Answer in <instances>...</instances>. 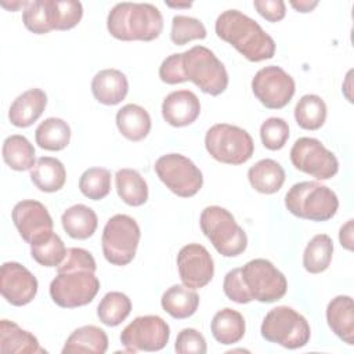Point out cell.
<instances>
[{
    "label": "cell",
    "mask_w": 354,
    "mask_h": 354,
    "mask_svg": "<svg viewBox=\"0 0 354 354\" xmlns=\"http://www.w3.org/2000/svg\"><path fill=\"white\" fill-rule=\"evenodd\" d=\"M35 140L46 151H62L71 141V127L61 118H47L36 127Z\"/></svg>",
    "instance_id": "1f68e13d"
},
{
    "label": "cell",
    "mask_w": 354,
    "mask_h": 354,
    "mask_svg": "<svg viewBox=\"0 0 354 354\" xmlns=\"http://www.w3.org/2000/svg\"><path fill=\"white\" fill-rule=\"evenodd\" d=\"M289 4L297 11V12H311L317 6L318 1H310V0H299V1H289Z\"/></svg>",
    "instance_id": "bcb514c9"
},
{
    "label": "cell",
    "mask_w": 354,
    "mask_h": 354,
    "mask_svg": "<svg viewBox=\"0 0 354 354\" xmlns=\"http://www.w3.org/2000/svg\"><path fill=\"white\" fill-rule=\"evenodd\" d=\"M108 350V336L104 329L95 325H84L75 329L66 339L62 354L91 353L104 354Z\"/></svg>",
    "instance_id": "603a6c76"
},
{
    "label": "cell",
    "mask_w": 354,
    "mask_h": 354,
    "mask_svg": "<svg viewBox=\"0 0 354 354\" xmlns=\"http://www.w3.org/2000/svg\"><path fill=\"white\" fill-rule=\"evenodd\" d=\"M296 123L304 130H318L326 120V104L317 94L303 95L295 106Z\"/></svg>",
    "instance_id": "836d02e7"
},
{
    "label": "cell",
    "mask_w": 354,
    "mask_h": 354,
    "mask_svg": "<svg viewBox=\"0 0 354 354\" xmlns=\"http://www.w3.org/2000/svg\"><path fill=\"white\" fill-rule=\"evenodd\" d=\"M11 218L22 239L29 245L53 232V218L47 207L39 201L25 199L18 202L11 212Z\"/></svg>",
    "instance_id": "9a60e30c"
},
{
    "label": "cell",
    "mask_w": 354,
    "mask_h": 354,
    "mask_svg": "<svg viewBox=\"0 0 354 354\" xmlns=\"http://www.w3.org/2000/svg\"><path fill=\"white\" fill-rule=\"evenodd\" d=\"M93 254L82 248H69L50 283L53 301L62 308H76L93 301L100 290Z\"/></svg>",
    "instance_id": "6da1fadb"
},
{
    "label": "cell",
    "mask_w": 354,
    "mask_h": 354,
    "mask_svg": "<svg viewBox=\"0 0 354 354\" xmlns=\"http://www.w3.org/2000/svg\"><path fill=\"white\" fill-rule=\"evenodd\" d=\"M80 192L91 199L101 201L111 192V173L105 167H90L79 178Z\"/></svg>",
    "instance_id": "74e56055"
},
{
    "label": "cell",
    "mask_w": 354,
    "mask_h": 354,
    "mask_svg": "<svg viewBox=\"0 0 354 354\" xmlns=\"http://www.w3.org/2000/svg\"><path fill=\"white\" fill-rule=\"evenodd\" d=\"M180 68L183 80L192 82L206 94L220 95L228 86L224 64L205 46H194L180 53Z\"/></svg>",
    "instance_id": "277c9868"
},
{
    "label": "cell",
    "mask_w": 354,
    "mask_h": 354,
    "mask_svg": "<svg viewBox=\"0 0 354 354\" xmlns=\"http://www.w3.org/2000/svg\"><path fill=\"white\" fill-rule=\"evenodd\" d=\"M199 224L205 236L224 257H235L245 252L248 236L235 221L232 213L221 206H207L202 210Z\"/></svg>",
    "instance_id": "8992f818"
},
{
    "label": "cell",
    "mask_w": 354,
    "mask_h": 354,
    "mask_svg": "<svg viewBox=\"0 0 354 354\" xmlns=\"http://www.w3.org/2000/svg\"><path fill=\"white\" fill-rule=\"evenodd\" d=\"M290 162L299 171L310 174L317 180H329L339 171V160L319 140L300 137L290 148Z\"/></svg>",
    "instance_id": "7c38bea8"
},
{
    "label": "cell",
    "mask_w": 354,
    "mask_h": 354,
    "mask_svg": "<svg viewBox=\"0 0 354 354\" xmlns=\"http://www.w3.org/2000/svg\"><path fill=\"white\" fill-rule=\"evenodd\" d=\"M174 350L178 354H205L207 346L201 332L194 328H184L176 337Z\"/></svg>",
    "instance_id": "b9f144b4"
},
{
    "label": "cell",
    "mask_w": 354,
    "mask_h": 354,
    "mask_svg": "<svg viewBox=\"0 0 354 354\" xmlns=\"http://www.w3.org/2000/svg\"><path fill=\"white\" fill-rule=\"evenodd\" d=\"M36 277L22 264L7 261L0 270L1 296L12 306L21 307L29 304L37 293Z\"/></svg>",
    "instance_id": "e0dca14e"
},
{
    "label": "cell",
    "mask_w": 354,
    "mask_h": 354,
    "mask_svg": "<svg viewBox=\"0 0 354 354\" xmlns=\"http://www.w3.org/2000/svg\"><path fill=\"white\" fill-rule=\"evenodd\" d=\"M91 93L102 105H118L129 93L127 77L119 69H102L91 80Z\"/></svg>",
    "instance_id": "d6986e66"
},
{
    "label": "cell",
    "mask_w": 354,
    "mask_h": 354,
    "mask_svg": "<svg viewBox=\"0 0 354 354\" xmlns=\"http://www.w3.org/2000/svg\"><path fill=\"white\" fill-rule=\"evenodd\" d=\"M1 153L4 163L15 171L30 170L36 163L33 145L21 134L8 136L3 142Z\"/></svg>",
    "instance_id": "4dcf8cb0"
},
{
    "label": "cell",
    "mask_w": 354,
    "mask_h": 354,
    "mask_svg": "<svg viewBox=\"0 0 354 354\" xmlns=\"http://www.w3.org/2000/svg\"><path fill=\"white\" fill-rule=\"evenodd\" d=\"M0 351L3 354H46L36 336L12 321H0Z\"/></svg>",
    "instance_id": "7402d4cb"
},
{
    "label": "cell",
    "mask_w": 354,
    "mask_h": 354,
    "mask_svg": "<svg viewBox=\"0 0 354 354\" xmlns=\"http://www.w3.org/2000/svg\"><path fill=\"white\" fill-rule=\"evenodd\" d=\"M248 180L254 191L271 195L282 188L285 170L274 159H261L248 170Z\"/></svg>",
    "instance_id": "d4e9b609"
},
{
    "label": "cell",
    "mask_w": 354,
    "mask_h": 354,
    "mask_svg": "<svg viewBox=\"0 0 354 354\" xmlns=\"http://www.w3.org/2000/svg\"><path fill=\"white\" fill-rule=\"evenodd\" d=\"M260 138L270 151H279L289 138V124L282 118H268L260 126Z\"/></svg>",
    "instance_id": "60d3db41"
},
{
    "label": "cell",
    "mask_w": 354,
    "mask_h": 354,
    "mask_svg": "<svg viewBox=\"0 0 354 354\" xmlns=\"http://www.w3.org/2000/svg\"><path fill=\"white\" fill-rule=\"evenodd\" d=\"M169 7H174V8H188L192 6V3H166Z\"/></svg>",
    "instance_id": "7dc6e473"
},
{
    "label": "cell",
    "mask_w": 354,
    "mask_h": 354,
    "mask_svg": "<svg viewBox=\"0 0 354 354\" xmlns=\"http://www.w3.org/2000/svg\"><path fill=\"white\" fill-rule=\"evenodd\" d=\"M205 25L194 18L187 15H174L171 19L170 39L177 46H184L192 40H202L206 37Z\"/></svg>",
    "instance_id": "f35d334b"
},
{
    "label": "cell",
    "mask_w": 354,
    "mask_h": 354,
    "mask_svg": "<svg viewBox=\"0 0 354 354\" xmlns=\"http://www.w3.org/2000/svg\"><path fill=\"white\" fill-rule=\"evenodd\" d=\"M131 311V301L127 295L122 292H108L97 307L100 321L106 326H118Z\"/></svg>",
    "instance_id": "e575fe53"
},
{
    "label": "cell",
    "mask_w": 354,
    "mask_h": 354,
    "mask_svg": "<svg viewBox=\"0 0 354 354\" xmlns=\"http://www.w3.org/2000/svg\"><path fill=\"white\" fill-rule=\"evenodd\" d=\"M30 180L43 192H57L66 181L64 163L53 156H41L30 169Z\"/></svg>",
    "instance_id": "484cf974"
},
{
    "label": "cell",
    "mask_w": 354,
    "mask_h": 354,
    "mask_svg": "<svg viewBox=\"0 0 354 354\" xmlns=\"http://www.w3.org/2000/svg\"><path fill=\"white\" fill-rule=\"evenodd\" d=\"M47 106V94L41 88H29L19 94L8 109V119L15 127L32 126Z\"/></svg>",
    "instance_id": "ffe728a7"
},
{
    "label": "cell",
    "mask_w": 354,
    "mask_h": 354,
    "mask_svg": "<svg viewBox=\"0 0 354 354\" xmlns=\"http://www.w3.org/2000/svg\"><path fill=\"white\" fill-rule=\"evenodd\" d=\"M210 330L218 343L225 346L235 344L245 336V318L239 311L225 307L214 314L210 324Z\"/></svg>",
    "instance_id": "83f0119b"
},
{
    "label": "cell",
    "mask_w": 354,
    "mask_h": 354,
    "mask_svg": "<svg viewBox=\"0 0 354 354\" xmlns=\"http://www.w3.org/2000/svg\"><path fill=\"white\" fill-rule=\"evenodd\" d=\"M260 332L267 342L289 350L304 347L311 336L308 321L288 306L271 308L261 322Z\"/></svg>",
    "instance_id": "52a82bcc"
},
{
    "label": "cell",
    "mask_w": 354,
    "mask_h": 354,
    "mask_svg": "<svg viewBox=\"0 0 354 354\" xmlns=\"http://www.w3.org/2000/svg\"><path fill=\"white\" fill-rule=\"evenodd\" d=\"M223 289H224L225 296L231 301H235L238 304H246V303L252 301V299L243 285L241 268H232L231 271H228L225 274L224 282H223Z\"/></svg>",
    "instance_id": "7bdbcfd3"
},
{
    "label": "cell",
    "mask_w": 354,
    "mask_h": 354,
    "mask_svg": "<svg viewBox=\"0 0 354 354\" xmlns=\"http://www.w3.org/2000/svg\"><path fill=\"white\" fill-rule=\"evenodd\" d=\"M140 238L141 231L133 217L127 214L112 216L102 230L101 245L104 257L113 266H127L136 256Z\"/></svg>",
    "instance_id": "9c48e42d"
},
{
    "label": "cell",
    "mask_w": 354,
    "mask_h": 354,
    "mask_svg": "<svg viewBox=\"0 0 354 354\" xmlns=\"http://www.w3.org/2000/svg\"><path fill=\"white\" fill-rule=\"evenodd\" d=\"M22 22L28 30L36 35H44L53 30L50 25L47 0L28 1L22 11Z\"/></svg>",
    "instance_id": "ab89813d"
},
{
    "label": "cell",
    "mask_w": 354,
    "mask_h": 354,
    "mask_svg": "<svg viewBox=\"0 0 354 354\" xmlns=\"http://www.w3.org/2000/svg\"><path fill=\"white\" fill-rule=\"evenodd\" d=\"M155 173L159 180L177 196L191 198L203 185L199 167L181 153H166L155 162Z\"/></svg>",
    "instance_id": "8fae6325"
},
{
    "label": "cell",
    "mask_w": 354,
    "mask_h": 354,
    "mask_svg": "<svg viewBox=\"0 0 354 354\" xmlns=\"http://www.w3.org/2000/svg\"><path fill=\"white\" fill-rule=\"evenodd\" d=\"M177 268L183 285L191 289L206 286L214 275V261L207 249L199 243L183 246L177 254Z\"/></svg>",
    "instance_id": "2e32d148"
},
{
    "label": "cell",
    "mask_w": 354,
    "mask_h": 354,
    "mask_svg": "<svg viewBox=\"0 0 354 354\" xmlns=\"http://www.w3.org/2000/svg\"><path fill=\"white\" fill-rule=\"evenodd\" d=\"M217 36L231 44L250 62L270 59L275 54L274 39L250 17L239 10L223 11L214 24Z\"/></svg>",
    "instance_id": "7a4b0ae2"
},
{
    "label": "cell",
    "mask_w": 354,
    "mask_h": 354,
    "mask_svg": "<svg viewBox=\"0 0 354 354\" xmlns=\"http://www.w3.org/2000/svg\"><path fill=\"white\" fill-rule=\"evenodd\" d=\"M326 322L339 339L354 344V303L350 296L339 295L328 303Z\"/></svg>",
    "instance_id": "44dd1931"
},
{
    "label": "cell",
    "mask_w": 354,
    "mask_h": 354,
    "mask_svg": "<svg viewBox=\"0 0 354 354\" xmlns=\"http://www.w3.org/2000/svg\"><path fill=\"white\" fill-rule=\"evenodd\" d=\"M296 90L293 77L281 66L268 65L256 72L252 79V91L268 109L286 106Z\"/></svg>",
    "instance_id": "5bb4252c"
},
{
    "label": "cell",
    "mask_w": 354,
    "mask_h": 354,
    "mask_svg": "<svg viewBox=\"0 0 354 354\" xmlns=\"http://www.w3.org/2000/svg\"><path fill=\"white\" fill-rule=\"evenodd\" d=\"M201 113V102L191 90H177L167 94L162 102V116L173 127L192 124Z\"/></svg>",
    "instance_id": "ac0fdd59"
},
{
    "label": "cell",
    "mask_w": 354,
    "mask_h": 354,
    "mask_svg": "<svg viewBox=\"0 0 354 354\" xmlns=\"http://www.w3.org/2000/svg\"><path fill=\"white\" fill-rule=\"evenodd\" d=\"M61 224L71 238L87 239L94 235L98 227V217L91 207L77 203L62 213Z\"/></svg>",
    "instance_id": "4316f807"
},
{
    "label": "cell",
    "mask_w": 354,
    "mask_h": 354,
    "mask_svg": "<svg viewBox=\"0 0 354 354\" xmlns=\"http://www.w3.org/2000/svg\"><path fill=\"white\" fill-rule=\"evenodd\" d=\"M333 254L332 238L326 234L314 235L303 253V267L310 274H319L328 270Z\"/></svg>",
    "instance_id": "d6a6232c"
},
{
    "label": "cell",
    "mask_w": 354,
    "mask_h": 354,
    "mask_svg": "<svg viewBox=\"0 0 354 354\" xmlns=\"http://www.w3.org/2000/svg\"><path fill=\"white\" fill-rule=\"evenodd\" d=\"M339 241L344 249L353 250V220H348L344 225H342L339 232Z\"/></svg>",
    "instance_id": "f6af8a7d"
},
{
    "label": "cell",
    "mask_w": 354,
    "mask_h": 354,
    "mask_svg": "<svg viewBox=\"0 0 354 354\" xmlns=\"http://www.w3.org/2000/svg\"><path fill=\"white\" fill-rule=\"evenodd\" d=\"M162 308L176 319H185L195 314L199 306V296L195 289L185 285L170 286L160 299Z\"/></svg>",
    "instance_id": "f1b7e54d"
},
{
    "label": "cell",
    "mask_w": 354,
    "mask_h": 354,
    "mask_svg": "<svg viewBox=\"0 0 354 354\" xmlns=\"http://www.w3.org/2000/svg\"><path fill=\"white\" fill-rule=\"evenodd\" d=\"M115 185L119 198L129 206H141L148 201L147 181L134 169H119L115 174Z\"/></svg>",
    "instance_id": "f546056e"
},
{
    "label": "cell",
    "mask_w": 354,
    "mask_h": 354,
    "mask_svg": "<svg viewBox=\"0 0 354 354\" xmlns=\"http://www.w3.org/2000/svg\"><path fill=\"white\" fill-rule=\"evenodd\" d=\"M50 25L55 30L75 28L83 17V6L76 0H47Z\"/></svg>",
    "instance_id": "d590c367"
},
{
    "label": "cell",
    "mask_w": 354,
    "mask_h": 354,
    "mask_svg": "<svg viewBox=\"0 0 354 354\" xmlns=\"http://www.w3.org/2000/svg\"><path fill=\"white\" fill-rule=\"evenodd\" d=\"M116 126L120 134L130 141H141L151 131L148 111L137 104H126L116 112Z\"/></svg>",
    "instance_id": "cb8c5ba5"
},
{
    "label": "cell",
    "mask_w": 354,
    "mask_h": 354,
    "mask_svg": "<svg viewBox=\"0 0 354 354\" xmlns=\"http://www.w3.org/2000/svg\"><path fill=\"white\" fill-rule=\"evenodd\" d=\"M66 250L62 239L55 232L30 245V256L43 267H58L64 261Z\"/></svg>",
    "instance_id": "8d00e7d4"
},
{
    "label": "cell",
    "mask_w": 354,
    "mask_h": 354,
    "mask_svg": "<svg viewBox=\"0 0 354 354\" xmlns=\"http://www.w3.org/2000/svg\"><path fill=\"white\" fill-rule=\"evenodd\" d=\"M205 147L213 159L225 165L246 163L254 152L250 134L245 129L228 123L213 124L206 131Z\"/></svg>",
    "instance_id": "ba28073f"
},
{
    "label": "cell",
    "mask_w": 354,
    "mask_h": 354,
    "mask_svg": "<svg viewBox=\"0 0 354 354\" xmlns=\"http://www.w3.org/2000/svg\"><path fill=\"white\" fill-rule=\"evenodd\" d=\"M256 11L268 22H278L285 18L286 7L282 0H254Z\"/></svg>",
    "instance_id": "ee69618b"
},
{
    "label": "cell",
    "mask_w": 354,
    "mask_h": 354,
    "mask_svg": "<svg viewBox=\"0 0 354 354\" xmlns=\"http://www.w3.org/2000/svg\"><path fill=\"white\" fill-rule=\"evenodd\" d=\"M243 285L252 300L274 303L288 290L285 275L267 259H253L241 267Z\"/></svg>",
    "instance_id": "30bf717a"
},
{
    "label": "cell",
    "mask_w": 354,
    "mask_h": 354,
    "mask_svg": "<svg viewBox=\"0 0 354 354\" xmlns=\"http://www.w3.org/2000/svg\"><path fill=\"white\" fill-rule=\"evenodd\" d=\"M106 29L118 40L151 41L160 36L163 17L153 4L123 1L111 8L106 18Z\"/></svg>",
    "instance_id": "3957f363"
},
{
    "label": "cell",
    "mask_w": 354,
    "mask_h": 354,
    "mask_svg": "<svg viewBox=\"0 0 354 354\" xmlns=\"http://www.w3.org/2000/svg\"><path fill=\"white\" fill-rule=\"evenodd\" d=\"M170 337L167 322L159 315L134 318L120 333V343L129 353L159 351Z\"/></svg>",
    "instance_id": "4fadbf2b"
},
{
    "label": "cell",
    "mask_w": 354,
    "mask_h": 354,
    "mask_svg": "<svg viewBox=\"0 0 354 354\" xmlns=\"http://www.w3.org/2000/svg\"><path fill=\"white\" fill-rule=\"evenodd\" d=\"M289 213L310 221L330 220L337 209V195L326 185L317 181H300L290 187L285 195Z\"/></svg>",
    "instance_id": "5b68a950"
}]
</instances>
